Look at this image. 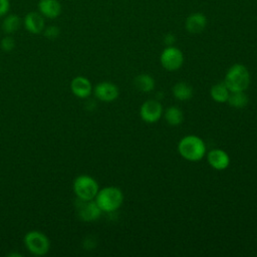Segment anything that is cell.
<instances>
[{"label":"cell","mask_w":257,"mask_h":257,"mask_svg":"<svg viewBox=\"0 0 257 257\" xmlns=\"http://www.w3.org/2000/svg\"><path fill=\"white\" fill-rule=\"evenodd\" d=\"M178 151L187 161L198 162L204 158L206 154V146L204 141L199 137L189 135L179 142Z\"/></svg>","instance_id":"1"},{"label":"cell","mask_w":257,"mask_h":257,"mask_svg":"<svg viewBox=\"0 0 257 257\" xmlns=\"http://www.w3.org/2000/svg\"><path fill=\"white\" fill-rule=\"evenodd\" d=\"M224 82L230 92L245 91L250 83V74L247 67L241 63L233 64L227 70Z\"/></svg>","instance_id":"2"},{"label":"cell","mask_w":257,"mask_h":257,"mask_svg":"<svg viewBox=\"0 0 257 257\" xmlns=\"http://www.w3.org/2000/svg\"><path fill=\"white\" fill-rule=\"evenodd\" d=\"M123 194L116 187H105L98 190L95 196V202L102 212L113 213L122 204Z\"/></svg>","instance_id":"3"},{"label":"cell","mask_w":257,"mask_h":257,"mask_svg":"<svg viewBox=\"0 0 257 257\" xmlns=\"http://www.w3.org/2000/svg\"><path fill=\"white\" fill-rule=\"evenodd\" d=\"M73 191L80 200H93L98 192V184L92 177L80 175L73 182Z\"/></svg>","instance_id":"4"},{"label":"cell","mask_w":257,"mask_h":257,"mask_svg":"<svg viewBox=\"0 0 257 257\" xmlns=\"http://www.w3.org/2000/svg\"><path fill=\"white\" fill-rule=\"evenodd\" d=\"M24 244L27 250L36 256L45 255L50 248V242L47 236L36 230L29 231L25 234Z\"/></svg>","instance_id":"5"},{"label":"cell","mask_w":257,"mask_h":257,"mask_svg":"<svg viewBox=\"0 0 257 257\" xmlns=\"http://www.w3.org/2000/svg\"><path fill=\"white\" fill-rule=\"evenodd\" d=\"M160 61L162 66L165 69L169 71H174V70H178L183 65L184 55L179 48L171 45V46H167L162 51Z\"/></svg>","instance_id":"6"},{"label":"cell","mask_w":257,"mask_h":257,"mask_svg":"<svg viewBox=\"0 0 257 257\" xmlns=\"http://www.w3.org/2000/svg\"><path fill=\"white\" fill-rule=\"evenodd\" d=\"M163 113V106L161 102L157 99H148L146 100L141 108H140V115L143 120L148 123L157 122Z\"/></svg>","instance_id":"7"},{"label":"cell","mask_w":257,"mask_h":257,"mask_svg":"<svg viewBox=\"0 0 257 257\" xmlns=\"http://www.w3.org/2000/svg\"><path fill=\"white\" fill-rule=\"evenodd\" d=\"M77 212L78 217L85 222H91L97 220L101 215V210L96 204L95 201L88 200L83 201L78 199V205H77Z\"/></svg>","instance_id":"8"},{"label":"cell","mask_w":257,"mask_h":257,"mask_svg":"<svg viewBox=\"0 0 257 257\" xmlns=\"http://www.w3.org/2000/svg\"><path fill=\"white\" fill-rule=\"evenodd\" d=\"M93 93L95 97L101 101L109 102L117 98L118 88L115 84L109 81H102L93 88Z\"/></svg>","instance_id":"9"},{"label":"cell","mask_w":257,"mask_h":257,"mask_svg":"<svg viewBox=\"0 0 257 257\" xmlns=\"http://www.w3.org/2000/svg\"><path fill=\"white\" fill-rule=\"evenodd\" d=\"M208 20L204 13L193 12L185 20V28L192 34L201 33L207 26Z\"/></svg>","instance_id":"10"},{"label":"cell","mask_w":257,"mask_h":257,"mask_svg":"<svg viewBox=\"0 0 257 257\" xmlns=\"http://www.w3.org/2000/svg\"><path fill=\"white\" fill-rule=\"evenodd\" d=\"M207 160L210 166L218 171L225 170L230 164V158L228 154L221 149L211 150L207 155Z\"/></svg>","instance_id":"11"},{"label":"cell","mask_w":257,"mask_h":257,"mask_svg":"<svg viewBox=\"0 0 257 257\" xmlns=\"http://www.w3.org/2000/svg\"><path fill=\"white\" fill-rule=\"evenodd\" d=\"M70 89L75 96L79 98H86L92 91V85L86 77L76 76L70 82Z\"/></svg>","instance_id":"12"},{"label":"cell","mask_w":257,"mask_h":257,"mask_svg":"<svg viewBox=\"0 0 257 257\" xmlns=\"http://www.w3.org/2000/svg\"><path fill=\"white\" fill-rule=\"evenodd\" d=\"M24 27L32 34H39L45 28L43 16L39 12H29L24 17Z\"/></svg>","instance_id":"13"},{"label":"cell","mask_w":257,"mask_h":257,"mask_svg":"<svg viewBox=\"0 0 257 257\" xmlns=\"http://www.w3.org/2000/svg\"><path fill=\"white\" fill-rule=\"evenodd\" d=\"M61 4L58 0H39L38 2V12L49 19H54L58 17L61 13Z\"/></svg>","instance_id":"14"},{"label":"cell","mask_w":257,"mask_h":257,"mask_svg":"<svg viewBox=\"0 0 257 257\" xmlns=\"http://www.w3.org/2000/svg\"><path fill=\"white\" fill-rule=\"evenodd\" d=\"M172 91H173L175 98L178 100H182V101L188 100V99L192 98V96H193V87L184 81L177 82L173 86Z\"/></svg>","instance_id":"15"},{"label":"cell","mask_w":257,"mask_h":257,"mask_svg":"<svg viewBox=\"0 0 257 257\" xmlns=\"http://www.w3.org/2000/svg\"><path fill=\"white\" fill-rule=\"evenodd\" d=\"M230 90L225 82H218L214 84L210 89L211 97L217 102H226L228 100Z\"/></svg>","instance_id":"16"},{"label":"cell","mask_w":257,"mask_h":257,"mask_svg":"<svg viewBox=\"0 0 257 257\" xmlns=\"http://www.w3.org/2000/svg\"><path fill=\"white\" fill-rule=\"evenodd\" d=\"M134 84L136 88L142 92H150L155 88V79L149 74H140L135 80Z\"/></svg>","instance_id":"17"},{"label":"cell","mask_w":257,"mask_h":257,"mask_svg":"<svg viewBox=\"0 0 257 257\" xmlns=\"http://www.w3.org/2000/svg\"><path fill=\"white\" fill-rule=\"evenodd\" d=\"M21 25V19L18 15L9 14L2 22V29L6 34H12L19 29Z\"/></svg>","instance_id":"18"},{"label":"cell","mask_w":257,"mask_h":257,"mask_svg":"<svg viewBox=\"0 0 257 257\" xmlns=\"http://www.w3.org/2000/svg\"><path fill=\"white\" fill-rule=\"evenodd\" d=\"M183 118V111L177 106H170L165 111V119L170 125H179Z\"/></svg>","instance_id":"19"},{"label":"cell","mask_w":257,"mask_h":257,"mask_svg":"<svg viewBox=\"0 0 257 257\" xmlns=\"http://www.w3.org/2000/svg\"><path fill=\"white\" fill-rule=\"evenodd\" d=\"M227 102L235 108H242L248 104V96L244 91L230 92Z\"/></svg>","instance_id":"20"},{"label":"cell","mask_w":257,"mask_h":257,"mask_svg":"<svg viewBox=\"0 0 257 257\" xmlns=\"http://www.w3.org/2000/svg\"><path fill=\"white\" fill-rule=\"evenodd\" d=\"M0 46L3 51L5 52H10L14 49L15 47V40L12 36H9V34L5 37H3L0 41Z\"/></svg>","instance_id":"21"},{"label":"cell","mask_w":257,"mask_h":257,"mask_svg":"<svg viewBox=\"0 0 257 257\" xmlns=\"http://www.w3.org/2000/svg\"><path fill=\"white\" fill-rule=\"evenodd\" d=\"M42 32H43L44 36L48 39H55L60 34L59 28L57 26H54V25H51V26H48V27L44 28Z\"/></svg>","instance_id":"22"},{"label":"cell","mask_w":257,"mask_h":257,"mask_svg":"<svg viewBox=\"0 0 257 257\" xmlns=\"http://www.w3.org/2000/svg\"><path fill=\"white\" fill-rule=\"evenodd\" d=\"M10 9L9 0H0V17L6 15Z\"/></svg>","instance_id":"23"},{"label":"cell","mask_w":257,"mask_h":257,"mask_svg":"<svg viewBox=\"0 0 257 257\" xmlns=\"http://www.w3.org/2000/svg\"><path fill=\"white\" fill-rule=\"evenodd\" d=\"M164 42L168 45L171 46L176 42V36L173 33H167L164 37Z\"/></svg>","instance_id":"24"},{"label":"cell","mask_w":257,"mask_h":257,"mask_svg":"<svg viewBox=\"0 0 257 257\" xmlns=\"http://www.w3.org/2000/svg\"><path fill=\"white\" fill-rule=\"evenodd\" d=\"M9 256H20V254H17V253H13V254H9Z\"/></svg>","instance_id":"25"}]
</instances>
